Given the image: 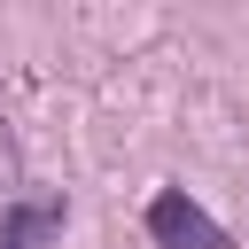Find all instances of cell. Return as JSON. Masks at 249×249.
<instances>
[{"label": "cell", "mask_w": 249, "mask_h": 249, "mask_svg": "<svg viewBox=\"0 0 249 249\" xmlns=\"http://www.w3.org/2000/svg\"><path fill=\"white\" fill-rule=\"evenodd\" d=\"M148 241H156V249H233V233H226L187 187H163V195L148 202Z\"/></svg>", "instance_id": "6da1fadb"}, {"label": "cell", "mask_w": 249, "mask_h": 249, "mask_svg": "<svg viewBox=\"0 0 249 249\" xmlns=\"http://www.w3.org/2000/svg\"><path fill=\"white\" fill-rule=\"evenodd\" d=\"M54 233H62V202L54 195H31V202L0 210V249H47Z\"/></svg>", "instance_id": "7a4b0ae2"}]
</instances>
